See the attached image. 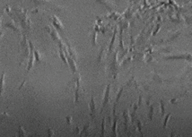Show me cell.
<instances>
[{
    "label": "cell",
    "instance_id": "52a82bcc",
    "mask_svg": "<svg viewBox=\"0 0 192 137\" xmlns=\"http://www.w3.org/2000/svg\"><path fill=\"white\" fill-rule=\"evenodd\" d=\"M51 18V23L53 24V26L57 29V30H60V31H64V26L62 24V23L60 22V20L56 16V15H53L50 17Z\"/></svg>",
    "mask_w": 192,
    "mask_h": 137
},
{
    "label": "cell",
    "instance_id": "d6a6232c",
    "mask_svg": "<svg viewBox=\"0 0 192 137\" xmlns=\"http://www.w3.org/2000/svg\"><path fill=\"white\" fill-rule=\"evenodd\" d=\"M1 23H2V18L0 17V27H1Z\"/></svg>",
    "mask_w": 192,
    "mask_h": 137
},
{
    "label": "cell",
    "instance_id": "f546056e",
    "mask_svg": "<svg viewBox=\"0 0 192 137\" xmlns=\"http://www.w3.org/2000/svg\"><path fill=\"white\" fill-rule=\"evenodd\" d=\"M48 136H54L55 135V133L52 129H48Z\"/></svg>",
    "mask_w": 192,
    "mask_h": 137
},
{
    "label": "cell",
    "instance_id": "7402d4cb",
    "mask_svg": "<svg viewBox=\"0 0 192 137\" xmlns=\"http://www.w3.org/2000/svg\"><path fill=\"white\" fill-rule=\"evenodd\" d=\"M124 91V87H121L120 88V90L118 92V94H117V97H116V100H115V104H118L119 103V99H120V97H121V95H122V92Z\"/></svg>",
    "mask_w": 192,
    "mask_h": 137
},
{
    "label": "cell",
    "instance_id": "8992f818",
    "mask_svg": "<svg viewBox=\"0 0 192 137\" xmlns=\"http://www.w3.org/2000/svg\"><path fill=\"white\" fill-rule=\"evenodd\" d=\"M94 1L99 3V4H101L102 5H104L109 11H113L117 7V5L111 0H94Z\"/></svg>",
    "mask_w": 192,
    "mask_h": 137
},
{
    "label": "cell",
    "instance_id": "d6986e66",
    "mask_svg": "<svg viewBox=\"0 0 192 137\" xmlns=\"http://www.w3.org/2000/svg\"><path fill=\"white\" fill-rule=\"evenodd\" d=\"M17 135L19 137H25L28 135V134L26 133V131L24 130V128L20 125L18 127V132H17Z\"/></svg>",
    "mask_w": 192,
    "mask_h": 137
},
{
    "label": "cell",
    "instance_id": "5b68a950",
    "mask_svg": "<svg viewBox=\"0 0 192 137\" xmlns=\"http://www.w3.org/2000/svg\"><path fill=\"white\" fill-rule=\"evenodd\" d=\"M45 30L48 31V33L50 34V37H51L54 40H56L57 42L59 41V40H61L56 28H52L50 25H47V26H45Z\"/></svg>",
    "mask_w": 192,
    "mask_h": 137
},
{
    "label": "cell",
    "instance_id": "603a6c76",
    "mask_svg": "<svg viewBox=\"0 0 192 137\" xmlns=\"http://www.w3.org/2000/svg\"><path fill=\"white\" fill-rule=\"evenodd\" d=\"M92 44L95 46L97 44V30H94L93 35H92Z\"/></svg>",
    "mask_w": 192,
    "mask_h": 137
},
{
    "label": "cell",
    "instance_id": "4316f807",
    "mask_svg": "<svg viewBox=\"0 0 192 137\" xmlns=\"http://www.w3.org/2000/svg\"><path fill=\"white\" fill-rule=\"evenodd\" d=\"M170 117H171V114H167V116L165 117L164 121H163V125H162V127H163V128H165V127H166V125H167V122H168V120H169Z\"/></svg>",
    "mask_w": 192,
    "mask_h": 137
},
{
    "label": "cell",
    "instance_id": "6da1fadb",
    "mask_svg": "<svg viewBox=\"0 0 192 137\" xmlns=\"http://www.w3.org/2000/svg\"><path fill=\"white\" fill-rule=\"evenodd\" d=\"M14 12L16 13V16L18 17L23 29L25 30H31L32 29V22H31L30 17L28 16V12L21 7H16L14 9Z\"/></svg>",
    "mask_w": 192,
    "mask_h": 137
},
{
    "label": "cell",
    "instance_id": "277c9868",
    "mask_svg": "<svg viewBox=\"0 0 192 137\" xmlns=\"http://www.w3.org/2000/svg\"><path fill=\"white\" fill-rule=\"evenodd\" d=\"M111 84H109L106 88V91L104 92V96H103V100H102V105H101V113L104 110V108L106 106L109 104L110 102V99H111Z\"/></svg>",
    "mask_w": 192,
    "mask_h": 137
},
{
    "label": "cell",
    "instance_id": "cb8c5ba5",
    "mask_svg": "<svg viewBox=\"0 0 192 137\" xmlns=\"http://www.w3.org/2000/svg\"><path fill=\"white\" fill-rule=\"evenodd\" d=\"M153 114H154V105H151V106H149V112H148L149 120L153 119Z\"/></svg>",
    "mask_w": 192,
    "mask_h": 137
},
{
    "label": "cell",
    "instance_id": "ffe728a7",
    "mask_svg": "<svg viewBox=\"0 0 192 137\" xmlns=\"http://www.w3.org/2000/svg\"><path fill=\"white\" fill-rule=\"evenodd\" d=\"M152 79H153V81H155L156 83H162V79L161 78V76L157 73L152 74Z\"/></svg>",
    "mask_w": 192,
    "mask_h": 137
},
{
    "label": "cell",
    "instance_id": "9c48e42d",
    "mask_svg": "<svg viewBox=\"0 0 192 137\" xmlns=\"http://www.w3.org/2000/svg\"><path fill=\"white\" fill-rule=\"evenodd\" d=\"M33 54H34V58H35L36 64H47L46 59L41 55V53L37 49L33 48Z\"/></svg>",
    "mask_w": 192,
    "mask_h": 137
},
{
    "label": "cell",
    "instance_id": "7a4b0ae2",
    "mask_svg": "<svg viewBox=\"0 0 192 137\" xmlns=\"http://www.w3.org/2000/svg\"><path fill=\"white\" fill-rule=\"evenodd\" d=\"M119 65L118 63V51H116L113 60L112 61V63L110 65V70H111L112 75L113 76V78H117L118 74H119Z\"/></svg>",
    "mask_w": 192,
    "mask_h": 137
},
{
    "label": "cell",
    "instance_id": "2e32d148",
    "mask_svg": "<svg viewBox=\"0 0 192 137\" xmlns=\"http://www.w3.org/2000/svg\"><path fill=\"white\" fill-rule=\"evenodd\" d=\"M92 130H93L92 124H91V123H88L87 125H85L84 126V128H83L82 132H81L79 135H90V133L92 132Z\"/></svg>",
    "mask_w": 192,
    "mask_h": 137
},
{
    "label": "cell",
    "instance_id": "44dd1931",
    "mask_svg": "<svg viewBox=\"0 0 192 137\" xmlns=\"http://www.w3.org/2000/svg\"><path fill=\"white\" fill-rule=\"evenodd\" d=\"M135 122H136V125H137V127L138 132H140V134L143 135V134H142V123H141V121H140L139 119H137V118H136Z\"/></svg>",
    "mask_w": 192,
    "mask_h": 137
},
{
    "label": "cell",
    "instance_id": "7c38bea8",
    "mask_svg": "<svg viewBox=\"0 0 192 137\" xmlns=\"http://www.w3.org/2000/svg\"><path fill=\"white\" fill-rule=\"evenodd\" d=\"M89 107H90V111H91V117L94 119V118H95L96 112H97L95 100H94V96H92V98H91V101H90V104H89Z\"/></svg>",
    "mask_w": 192,
    "mask_h": 137
},
{
    "label": "cell",
    "instance_id": "d4e9b609",
    "mask_svg": "<svg viewBox=\"0 0 192 137\" xmlns=\"http://www.w3.org/2000/svg\"><path fill=\"white\" fill-rule=\"evenodd\" d=\"M160 106H161V115L163 117L165 114V107H164V102L162 100H160Z\"/></svg>",
    "mask_w": 192,
    "mask_h": 137
},
{
    "label": "cell",
    "instance_id": "9a60e30c",
    "mask_svg": "<svg viewBox=\"0 0 192 137\" xmlns=\"http://www.w3.org/2000/svg\"><path fill=\"white\" fill-rule=\"evenodd\" d=\"M29 45H30V42L28 41L26 35H25V34H23V35L22 41H21V43H20V49H22V51H23L24 49H26L27 47H30Z\"/></svg>",
    "mask_w": 192,
    "mask_h": 137
},
{
    "label": "cell",
    "instance_id": "f1b7e54d",
    "mask_svg": "<svg viewBox=\"0 0 192 137\" xmlns=\"http://www.w3.org/2000/svg\"><path fill=\"white\" fill-rule=\"evenodd\" d=\"M66 122H67V124H68V125H73V120H72V117H70V116H67V117L66 118Z\"/></svg>",
    "mask_w": 192,
    "mask_h": 137
},
{
    "label": "cell",
    "instance_id": "ac0fdd59",
    "mask_svg": "<svg viewBox=\"0 0 192 137\" xmlns=\"http://www.w3.org/2000/svg\"><path fill=\"white\" fill-rule=\"evenodd\" d=\"M117 32H118V30H117V28H116V29L114 30V33H113V36H112V41H111L110 46H109V50H108V54H109V55H110L112 51H113V47H114V42H115V40H116V35H117Z\"/></svg>",
    "mask_w": 192,
    "mask_h": 137
},
{
    "label": "cell",
    "instance_id": "484cf974",
    "mask_svg": "<svg viewBox=\"0 0 192 137\" xmlns=\"http://www.w3.org/2000/svg\"><path fill=\"white\" fill-rule=\"evenodd\" d=\"M101 136H104L105 135V118L102 119V123H101Z\"/></svg>",
    "mask_w": 192,
    "mask_h": 137
},
{
    "label": "cell",
    "instance_id": "e0dca14e",
    "mask_svg": "<svg viewBox=\"0 0 192 137\" xmlns=\"http://www.w3.org/2000/svg\"><path fill=\"white\" fill-rule=\"evenodd\" d=\"M114 118V121H113V125H112V136H118V133H117V125H118V121L119 118L116 115L113 116Z\"/></svg>",
    "mask_w": 192,
    "mask_h": 137
},
{
    "label": "cell",
    "instance_id": "30bf717a",
    "mask_svg": "<svg viewBox=\"0 0 192 137\" xmlns=\"http://www.w3.org/2000/svg\"><path fill=\"white\" fill-rule=\"evenodd\" d=\"M123 118H124V125H125V132H128V125L131 123V118H130V114L128 110L123 111Z\"/></svg>",
    "mask_w": 192,
    "mask_h": 137
},
{
    "label": "cell",
    "instance_id": "83f0119b",
    "mask_svg": "<svg viewBox=\"0 0 192 137\" xmlns=\"http://www.w3.org/2000/svg\"><path fill=\"white\" fill-rule=\"evenodd\" d=\"M185 23L187 24H192V17L185 16Z\"/></svg>",
    "mask_w": 192,
    "mask_h": 137
},
{
    "label": "cell",
    "instance_id": "1f68e13d",
    "mask_svg": "<svg viewBox=\"0 0 192 137\" xmlns=\"http://www.w3.org/2000/svg\"><path fill=\"white\" fill-rule=\"evenodd\" d=\"M3 35H4V32L3 31H0V39L3 37Z\"/></svg>",
    "mask_w": 192,
    "mask_h": 137
},
{
    "label": "cell",
    "instance_id": "8fae6325",
    "mask_svg": "<svg viewBox=\"0 0 192 137\" xmlns=\"http://www.w3.org/2000/svg\"><path fill=\"white\" fill-rule=\"evenodd\" d=\"M66 58H67V62H68V65L73 72V74H76L77 72V68H76V60L74 58H72L69 55H68V52L66 53Z\"/></svg>",
    "mask_w": 192,
    "mask_h": 137
},
{
    "label": "cell",
    "instance_id": "5bb4252c",
    "mask_svg": "<svg viewBox=\"0 0 192 137\" xmlns=\"http://www.w3.org/2000/svg\"><path fill=\"white\" fill-rule=\"evenodd\" d=\"M5 73L3 72L1 75V78H0V97H2L5 92Z\"/></svg>",
    "mask_w": 192,
    "mask_h": 137
},
{
    "label": "cell",
    "instance_id": "836d02e7",
    "mask_svg": "<svg viewBox=\"0 0 192 137\" xmlns=\"http://www.w3.org/2000/svg\"><path fill=\"white\" fill-rule=\"evenodd\" d=\"M191 35H192V33H191Z\"/></svg>",
    "mask_w": 192,
    "mask_h": 137
},
{
    "label": "cell",
    "instance_id": "4dcf8cb0",
    "mask_svg": "<svg viewBox=\"0 0 192 137\" xmlns=\"http://www.w3.org/2000/svg\"><path fill=\"white\" fill-rule=\"evenodd\" d=\"M142 99H143L142 95H139V100H138V103H137L138 107H141L142 105Z\"/></svg>",
    "mask_w": 192,
    "mask_h": 137
},
{
    "label": "cell",
    "instance_id": "3957f363",
    "mask_svg": "<svg viewBox=\"0 0 192 137\" xmlns=\"http://www.w3.org/2000/svg\"><path fill=\"white\" fill-rule=\"evenodd\" d=\"M5 27L12 29L13 30H15L16 32H17L19 36H22V30H21V27H20L18 24H16V23L12 19V18H10L9 20H7V21L5 23Z\"/></svg>",
    "mask_w": 192,
    "mask_h": 137
},
{
    "label": "cell",
    "instance_id": "ba28073f",
    "mask_svg": "<svg viewBox=\"0 0 192 137\" xmlns=\"http://www.w3.org/2000/svg\"><path fill=\"white\" fill-rule=\"evenodd\" d=\"M66 47H67V52H68V55L72 58H74L75 60H77V58H78V56H77V52H76V50L71 46L70 44V42L67 40H66Z\"/></svg>",
    "mask_w": 192,
    "mask_h": 137
},
{
    "label": "cell",
    "instance_id": "4fadbf2b",
    "mask_svg": "<svg viewBox=\"0 0 192 137\" xmlns=\"http://www.w3.org/2000/svg\"><path fill=\"white\" fill-rule=\"evenodd\" d=\"M105 58H106V49H105V47L102 46L101 48V50H100V53L98 55V58H97V63H98V65L102 64L104 62V60H105Z\"/></svg>",
    "mask_w": 192,
    "mask_h": 137
}]
</instances>
